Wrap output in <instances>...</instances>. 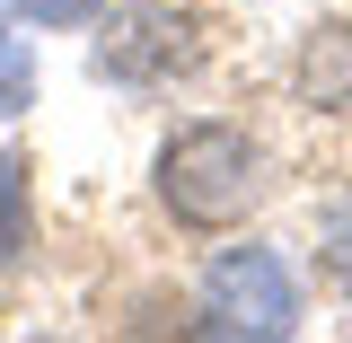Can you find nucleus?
<instances>
[{
	"label": "nucleus",
	"mask_w": 352,
	"mask_h": 343,
	"mask_svg": "<svg viewBox=\"0 0 352 343\" xmlns=\"http://www.w3.org/2000/svg\"><path fill=\"white\" fill-rule=\"evenodd\" d=\"M300 326V282L273 247H229L203 273V335H291Z\"/></svg>",
	"instance_id": "obj_3"
},
{
	"label": "nucleus",
	"mask_w": 352,
	"mask_h": 343,
	"mask_svg": "<svg viewBox=\"0 0 352 343\" xmlns=\"http://www.w3.org/2000/svg\"><path fill=\"white\" fill-rule=\"evenodd\" d=\"M317 256H326V282L352 300V203H335V212H326V229H317Z\"/></svg>",
	"instance_id": "obj_7"
},
{
	"label": "nucleus",
	"mask_w": 352,
	"mask_h": 343,
	"mask_svg": "<svg viewBox=\"0 0 352 343\" xmlns=\"http://www.w3.org/2000/svg\"><path fill=\"white\" fill-rule=\"evenodd\" d=\"M300 97L326 106V115L352 106V27L344 18H317V27L300 36Z\"/></svg>",
	"instance_id": "obj_4"
},
{
	"label": "nucleus",
	"mask_w": 352,
	"mask_h": 343,
	"mask_svg": "<svg viewBox=\"0 0 352 343\" xmlns=\"http://www.w3.org/2000/svg\"><path fill=\"white\" fill-rule=\"evenodd\" d=\"M264 194V150L238 124H185L159 141V203L185 229H238Z\"/></svg>",
	"instance_id": "obj_1"
},
{
	"label": "nucleus",
	"mask_w": 352,
	"mask_h": 343,
	"mask_svg": "<svg viewBox=\"0 0 352 343\" xmlns=\"http://www.w3.org/2000/svg\"><path fill=\"white\" fill-rule=\"evenodd\" d=\"M18 9H27V18H44V27H88L106 0H18Z\"/></svg>",
	"instance_id": "obj_8"
},
{
	"label": "nucleus",
	"mask_w": 352,
	"mask_h": 343,
	"mask_svg": "<svg viewBox=\"0 0 352 343\" xmlns=\"http://www.w3.org/2000/svg\"><path fill=\"white\" fill-rule=\"evenodd\" d=\"M27 106H36V53H27V36L0 18V124L27 115Z\"/></svg>",
	"instance_id": "obj_6"
},
{
	"label": "nucleus",
	"mask_w": 352,
	"mask_h": 343,
	"mask_svg": "<svg viewBox=\"0 0 352 343\" xmlns=\"http://www.w3.org/2000/svg\"><path fill=\"white\" fill-rule=\"evenodd\" d=\"M27 159H18V150H0V273H9V264L27 256Z\"/></svg>",
	"instance_id": "obj_5"
},
{
	"label": "nucleus",
	"mask_w": 352,
	"mask_h": 343,
	"mask_svg": "<svg viewBox=\"0 0 352 343\" xmlns=\"http://www.w3.org/2000/svg\"><path fill=\"white\" fill-rule=\"evenodd\" d=\"M203 44H212V18H194L185 0H132V9L106 18L88 71L115 80V88H159V80H176V71H194Z\"/></svg>",
	"instance_id": "obj_2"
}]
</instances>
